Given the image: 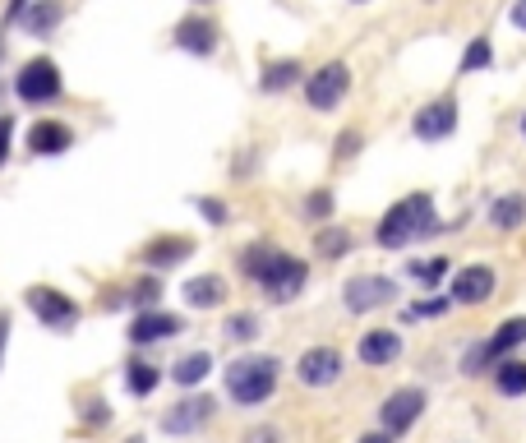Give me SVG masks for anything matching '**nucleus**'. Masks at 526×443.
Wrapping results in <instances>:
<instances>
[{"mask_svg": "<svg viewBox=\"0 0 526 443\" xmlns=\"http://www.w3.org/2000/svg\"><path fill=\"white\" fill-rule=\"evenodd\" d=\"M457 125H462V102L453 93L434 97L425 107L411 116V134H416L420 144H443V139H453Z\"/></svg>", "mask_w": 526, "mask_h": 443, "instance_id": "obj_8", "label": "nucleus"}, {"mask_svg": "<svg viewBox=\"0 0 526 443\" xmlns=\"http://www.w3.org/2000/svg\"><path fill=\"white\" fill-rule=\"evenodd\" d=\"M199 250V240L194 236H180V231H162V236L144 240V250H139V264L148 273H167V268H180L190 254Z\"/></svg>", "mask_w": 526, "mask_h": 443, "instance_id": "obj_11", "label": "nucleus"}, {"mask_svg": "<svg viewBox=\"0 0 526 443\" xmlns=\"http://www.w3.org/2000/svg\"><path fill=\"white\" fill-rule=\"evenodd\" d=\"M217 402L208 393H194V397H180L176 407L162 416V434H194V430H204L208 420H213Z\"/></svg>", "mask_w": 526, "mask_h": 443, "instance_id": "obj_16", "label": "nucleus"}, {"mask_svg": "<svg viewBox=\"0 0 526 443\" xmlns=\"http://www.w3.org/2000/svg\"><path fill=\"white\" fill-rule=\"evenodd\" d=\"M171 42H176L180 51H190V56L208 60V56H217V47H222V24L208 19V14H185V19L171 28Z\"/></svg>", "mask_w": 526, "mask_h": 443, "instance_id": "obj_12", "label": "nucleus"}, {"mask_svg": "<svg viewBox=\"0 0 526 443\" xmlns=\"http://www.w3.org/2000/svg\"><path fill=\"white\" fill-rule=\"evenodd\" d=\"M74 144H79V134H74L65 120H56V116L33 120V125H28V134H24L28 157H65Z\"/></svg>", "mask_w": 526, "mask_h": 443, "instance_id": "obj_14", "label": "nucleus"}, {"mask_svg": "<svg viewBox=\"0 0 526 443\" xmlns=\"http://www.w3.org/2000/svg\"><path fill=\"white\" fill-rule=\"evenodd\" d=\"M194 208H199V217H204L208 227H227V222H231L227 199H217V194H199V199H194Z\"/></svg>", "mask_w": 526, "mask_h": 443, "instance_id": "obj_33", "label": "nucleus"}, {"mask_svg": "<svg viewBox=\"0 0 526 443\" xmlns=\"http://www.w3.org/2000/svg\"><path fill=\"white\" fill-rule=\"evenodd\" d=\"M494 70V42L485 33H476L467 42V51H462V60H457V79H467V74H485Z\"/></svg>", "mask_w": 526, "mask_h": 443, "instance_id": "obj_25", "label": "nucleus"}, {"mask_svg": "<svg viewBox=\"0 0 526 443\" xmlns=\"http://www.w3.org/2000/svg\"><path fill=\"white\" fill-rule=\"evenodd\" d=\"M65 14H70L65 0H28V10L19 14V28H24L28 37H37V42H47V37L65 24Z\"/></svg>", "mask_w": 526, "mask_h": 443, "instance_id": "obj_19", "label": "nucleus"}, {"mask_svg": "<svg viewBox=\"0 0 526 443\" xmlns=\"http://www.w3.org/2000/svg\"><path fill=\"white\" fill-rule=\"evenodd\" d=\"M300 93H305V107L328 116V111H337L351 97V65L347 60H323L319 70L305 74Z\"/></svg>", "mask_w": 526, "mask_h": 443, "instance_id": "obj_5", "label": "nucleus"}, {"mask_svg": "<svg viewBox=\"0 0 526 443\" xmlns=\"http://www.w3.org/2000/svg\"><path fill=\"white\" fill-rule=\"evenodd\" d=\"M0 65H5V33H0ZM0 102H5V79H0Z\"/></svg>", "mask_w": 526, "mask_h": 443, "instance_id": "obj_42", "label": "nucleus"}, {"mask_svg": "<svg viewBox=\"0 0 526 443\" xmlns=\"http://www.w3.org/2000/svg\"><path fill=\"white\" fill-rule=\"evenodd\" d=\"M360 148H365V130H360V125H347V130L333 139V162H356Z\"/></svg>", "mask_w": 526, "mask_h": 443, "instance_id": "obj_30", "label": "nucleus"}, {"mask_svg": "<svg viewBox=\"0 0 526 443\" xmlns=\"http://www.w3.org/2000/svg\"><path fill=\"white\" fill-rule=\"evenodd\" d=\"M305 65H300L296 56H282V60H263V74H259V88L263 93H291L296 84H305Z\"/></svg>", "mask_w": 526, "mask_h": 443, "instance_id": "obj_21", "label": "nucleus"}, {"mask_svg": "<svg viewBox=\"0 0 526 443\" xmlns=\"http://www.w3.org/2000/svg\"><path fill=\"white\" fill-rule=\"evenodd\" d=\"M351 250H356V236H351L342 222H323V227L314 231V254L328 259V264H333V259H347Z\"/></svg>", "mask_w": 526, "mask_h": 443, "instance_id": "obj_22", "label": "nucleus"}, {"mask_svg": "<svg viewBox=\"0 0 526 443\" xmlns=\"http://www.w3.org/2000/svg\"><path fill=\"white\" fill-rule=\"evenodd\" d=\"M356 443H393V434H388V430H374V434H365V439H356Z\"/></svg>", "mask_w": 526, "mask_h": 443, "instance_id": "obj_41", "label": "nucleus"}, {"mask_svg": "<svg viewBox=\"0 0 526 443\" xmlns=\"http://www.w3.org/2000/svg\"><path fill=\"white\" fill-rule=\"evenodd\" d=\"M517 130H522V139H526V111H522V120H517Z\"/></svg>", "mask_w": 526, "mask_h": 443, "instance_id": "obj_43", "label": "nucleus"}, {"mask_svg": "<svg viewBox=\"0 0 526 443\" xmlns=\"http://www.w3.org/2000/svg\"><path fill=\"white\" fill-rule=\"evenodd\" d=\"M245 443H282V430H277V425H254V430L245 434Z\"/></svg>", "mask_w": 526, "mask_h": 443, "instance_id": "obj_37", "label": "nucleus"}, {"mask_svg": "<svg viewBox=\"0 0 526 443\" xmlns=\"http://www.w3.org/2000/svg\"><path fill=\"white\" fill-rule=\"evenodd\" d=\"M425 407H430V393H425L420 384L393 388V393L383 397V407H379V430H388L397 439V434H407L411 425L425 416Z\"/></svg>", "mask_w": 526, "mask_h": 443, "instance_id": "obj_9", "label": "nucleus"}, {"mask_svg": "<svg viewBox=\"0 0 526 443\" xmlns=\"http://www.w3.org/2000/svg\"><path fill=\"white\" fill-rule=\"evenodd\" d=\"M222 384H227V397L236 407H263L268 397L282 384V360L277 356H236L222 370Z\"/></svg>", "mask_w": 526, "mask_h": 443, "instance_id": "obj_3", "label": "nucleus"}, {"mask_svg": "<svg viewBox=\"0 0 526 443\" xmlns=\"http://www.w3.org/2000/svg\"><path fill=\"white\" fill-rule=\"evenodd\" d=\"M213 370H217V365H213L208 351H185V356L171 365V384H176V388H199Z\"/></svg>", "mask_w": 526, "mask_h": 443, "instance_id": "obj_23", "label": "nucleus"}, {"mask_svg": "<svg viewBox=\"0 0 526 443\" xmlns=\"http://www.w3.org/2000/svg\"><path fill=\"white\" fill-rule=\"evenodd\" d=\"M397 296H402V287L383 273H356L342 282V305H347V314H374V310H383V305H393Z\"/></svg>", "mask_w": 526, "mask_h": 443, "instance_id": "obj_7", "label": "nucleus"}, {"mask_svg": "<svg viewBox=\"0 0 526 443\" xmlns=\"http://www.w3.org/2000/svg\"><path fill=\"white\" fill-rule=\"evenodd\" d=\"M342 370H347V360L337 347H305L296 356V379L305 388H333L342 379Z\"/></svg>", "mask_w": 526, "mask_h": 443, "instance_id": "obj_13", "label": "nucleus"}, {"mask_svg": "<svg viewBox=\"0 0 526 443\" xmlns=\"http://www.w3.org/2000/svg\"><path fill=\"white\" fill-rule=\"evenodd\" d=\"M185 333V319H180L176 310H162V305H153V310H139L130 319V328H125V337H130L134 347H153V342H167V337Z\"/></svg>", "mask_w": 526, "mask_h": 443, "instance_id": "obj_15", "label": "nucleus"}, {"mask_svg": "<svg viewBox=\"0 0 526 443\" xmlns=\"http://www.w3.org/2000/svg\"><path fill=\"white\" fill-rule=\"evenodd\" d=\"M508 24H513L517 33H526V0H513V10H508Z\"/></svg>", "mask_w": 526, "mask_h": 443, "instance_id": "obj_39", "label": "nucleus"}, {"mask_svg": "<svg viewBox=\"0 0 526 443\" xmlns=\"http://www.w3.org/2000/svg\"><path fill=\"white\" fill-rule=\"evenodd\" d=\"M125 296H130V305H139V310H153L157 300H162V282H157V277H144V282H134Z\"/></svg>", "mask_w": 526, "mask_h": 443, "instance_id": "obj_34", "label": "nucleus"}, {"mask_svg": "<svg viewBox=\"0 0 526 443\" xmlns=\"http://www.w3.org/2000/svg\"><path fill=\"white\" fill-rule=\"evenodd\" d=\"M227 296H231V287L222 273H199L180 287V300H185L190 310H217V305H227Z\"/></svg>", "mask_w": 526, "mask_h": 443, "instance_id": "obj_20", "label": "nucleus"}, {"mask_svg": "<svg viewBox=\"0 0 526 443\" xmlns=\"http://www.w3.org/2000/svg\"><path fill=\"white\" fill-rule=\"evenodd\" d=\"M24 300H28V310H33V319L47 328V333H74V328H79V319H84L79 300L65 296L60 287H47V282L28 287Z\"/></svg>", "mask_w": 526, "mask_h": 443, "instance_id": "obj_6", "label": "nucleus"}, {"mask_svg": "<svg viewBox=\"0 0 526 443\" xmlns=\"http://www.w3.org/2000/svg\"><path fill=\"white\" fill-rule=\"evenodd\" d=\"M485 222H490L499 236H513V231L526 227V194L522 190H508V194H494L485 204Z\"/></svg>", "mask_w": 526, "mask_h": 443, "instance_id": "obj_18", "label": "nucleus"}, {"mask_svg": "<svg viewBox=\"0 0 526 443\" xmlns=\"http://www.w3.org/2000/svg\"><path fill=\"white\" fill-rule=\"evenodd\" d=\"M453 227H462V222H443L430 190H411L379 217L374 245H379V250H411L416 240H434V236H443V231H453Z\"/></svg>", "mask_w": 526, "mask_h": 443, "instance_id": "obj_2", "label": "nucleus"}, {"mask_svg": "<svg viewBox=\"0 0 526 443\" xmlns=\"http://www.w3.org/2000/svg\"><path fill=\"white\" fill-rule=\"evenodd\" d=\"M259 328H263V319L254 310H236V314H227L222 333H227L231 342H254V337H259Z\"/></svg>", "mask_w": 526, "mask_h": 443, "instance_id": "obj_29", "label": "nucleus"}, {"mask_svg": "<svg viewBox=\"0 0 526 443\" xmlns=\"http://www.w3.org/2000/svg\"><path fill=\"white\" fill-rule=\"evenodd\" d=\"M305 222H314V227H323V222H333V190H310L305 194Z\"/></svg>", "mask_w": 526, "mask_h": 443, "instance_id": "obj_31", "label": "nucleus"}, {"mask_svg": "<svg viewBox=\"0 0 526 443\" xmlns=\"http://www.w3.org/2000/svg\"><path fill=\"white\" fill-rule=\"evenodd\" d=\"M430 5H434V0H430Z\"/></svg>", "mask_w": 526, "mask_h": 443, "instance_id": "obj_46", "label": "nucleus"}, {"mask_svg": "<svg viewBox=\"0 0 526 443\" xmlns=\"http://www.w3.org/2000/svg\"><path fill=\"white\" fill-rule=\"evenodd\" d=\"M351 5H370V0H351Z\"/></svg>", "mask_w": 526, "mask_h": 443, "instance_id": "obj_45", "label": "nucleus"}, {"mask_svg": "<svg viewBox=\"0 0 526 443\" xmlns=\"http://www.w3.org/2000/svg\"><path fill=\"white\" fill-rule=\"evenodd\" d=\"M24 10H28V0H10V5H5V24H19Z\"/></svg>", "mask_w": 526, "mask_h": 443, "instance_id": "obj_40", "label": "nucleus"}, {"mask_svg": "<svg viewBox=\"0 0 526 443\" xmlns=\"http://www.w3.org/2000/svg\"><path fill=\"white\" fill-rule=\"evenodd\" d=\"M79 420H84L88 430H102V425H111V402H107V397H97V393H88L84 402H79Z\"/></svg>", "mask_w": 526, "mask_h": 443, "instance_id": "obj_32", "label": "nucleus"}, {"mask_svg": "<svg viewBox=\"0 0 526 443\" xmlns=\"http://www.w3.org/2000/svg\"><path fill=\"white\" fill-rule=\"evenodd\" d=\"M194 5H213V0H194Z\"/></svg>", "mask_w": 526, "mask_h": 443, "instance_id": "obj_44", "label": "nucleus"}, {"mask_svg": "<svg viewBox=\"0 0 526 443\" xmlns=\"http://www.w3.org/2000/svg\"><path fill=\"white\" fill-rule=\"evenodd\" d=\"M10 148H14V116L0 111V167L10 162Z\"/></svg>", "mask_w": 526, "mask_h": 443, "instance_id": "obj_36", "label": "nucleus"}, {"mask_svg": "<svg viewBox=\"0 0 526 443\" xmlns=\"http://www.w3.org/2000/svg\"><path fill=\"white\" fill-rule=\"evenodd\" d=\"M407 277H416L420 287H434L439 277H453L448 254H434V259H407Z\"/></svg>", "mask_w": 526, "mask_h": 443, "instance_id": "obj_28", "label": "nucleus"}, {"mask_svg": "<svg viewBox=\"0 0 526 443\" xmlns=\"http://www.w3.org/2000/svg\"><path fill=\"white\" fill-rule=\"evenodd\" d=\"M14 97H19L24 107H51V102H60V97H65V74H60V65L51 56L24 60L19 74H14Z\"/></svg>", "mask_w": 526, "mask_h": 443, "instance_id": "obj_4", "label": "nucleus"}, {"mask_svg": "<svg viewBox=\"0 0 526 443\" xmlns=\"http://www.w3.org/2000/svg\"><path fill=\"white\" fill-rule=\"evenodd\" d=\"M356 356H360V365L383 370V365H393L402 356V333L397 328H365L356 342Z\"/></svg>", "mask_w": 526, "mask_h": 443, "instance_id": "obj_17", "label": "nucleus"}, {"mask_svg": "<svg viewBox=\"0 0 526 443\" xmlns=\"http://www.w3.org/2000/svg\"><path fill=\"white\" fill-rule=\"evenodd\" d=\"M236 264H240V273H245L254 287L263 291V296L273 300V305H291V300H300V291L310 287V264H305V259H296L291 250L263 245V240L245 245Z\"/></svg>", "mask_w": 526, "mask_h": 443, "instance_id": "obj_1", "label": "nucleus"}, {"mask_svg": "<svg viewBox=\"0 0 526 443\" xmlns=\"http://www.w3.org/2000/svg\"><path fill=\"white\" fill-rule=\"evenodd\" d=\"M10 328H14L10 310H0V370H5V347H10Z\"/></svg>", "mask_w": 526, "mask_h": 443, "instance_id": "obj_38", "label": "nucleus"}, {"mask_svg": "<svg viewBox=\"0 0 526 443\" xmlns=\"http://www.w3.org/2000/svg\"><path fill=\"white\" fill-rule=\"evenodd\" d=\"M522 342H526V319H522V314H517V319H503L499 333L485 337V347H490V356H494V360L513 356V351L522 347Z\"/></svg>", "mask_w": 526, "mask_h": 443, "instance_id": "obj_27", "label": "nucleus"}, {"mask_svg": "<svg viewBox=\"0 0 526 443\" xmlns=\"http://www.w3.org/2000/svg\"><path fill=\"white\" fill-rule=\"evenodd\" d=\"M494 291H499V273H494L490 264H467L448 277V296H453V305H462V310L485 305Z\"/></svg>", "mask_w": 526, "mask_h": 443, "instance_id": "obj_10", "label": "nucleus"}, {"mask_svg": "<svg viewBox=\"0 0 526 443\" xmlns=\"http://www.w3.org/2000/svg\"><path fill=\"white\" fill-rule=\"evenodd\" d=\"M453 310V296H434V300H416L407 305V319H439V314Z\"/></svg>", "mask_w": 526, "mask_h": 443, "instance_id": "obj_35", "label": "nucleus"}, {"mask_svg": "<svg viewBox=\"0 0 526 443\" xmlns=\"http://www.w3.org/2000/svg\"><path fill=\"white\" fill-rule=\"evenodd\" d=\"M157 384H162V370H157L153 360L134 356L130 365H125V388H130V397H153Z\"/></svg>", "mask_w": 526, "mask_h": 443, "instance_id": "obj_26", "label": "nucleus"}, {"mask_svg": "<svg viewBox=\"0 0 526 443\" xmlns=\"http://www.w3.org/2000/svg\"><path fill=\"white\" fill-rule=\"evenodd\" d=\"M494 393L499 397H526V360L503 356L494 365Z\"/></svg>", "mask_w": 526, "mask_h": 443, "instance_id": "obj_24", "label": "nucleus"}]
</instances>
